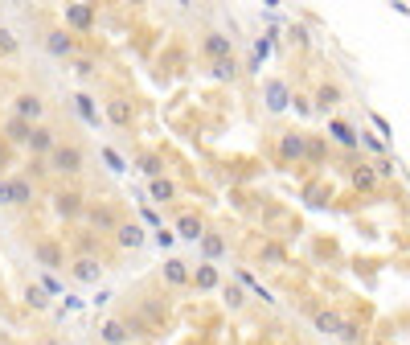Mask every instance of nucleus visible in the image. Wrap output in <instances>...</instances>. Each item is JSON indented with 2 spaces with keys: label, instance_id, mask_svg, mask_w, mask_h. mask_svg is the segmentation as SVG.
<instances>
[{
  "label": "nucleus",
  "instance_id": "2",
  "mask_svg": "<svg viewBox=\"0 0 410 345\" xmlns=\"http://www.w3.org/2000/svg\"><path fill=\"white\" fill-rule=\"evenodd\" d=\"M12 115L37 128V123H41V115H45V99H41L37 91H21V95L12 99Z\"/></svg>",
  "mask_w": 410,
  "mask_h": 345
},
{
  "label": "nucleus",
  "instance_id": "18",
  "mask_svg": "<svg viewBox=\"0 0 410 345\" xmlns=\"http://www.w3.org/2000/svg\"><path fill=\"white\" fill-rule=\"evenodd\" d=\"M378 181H382V177H378V169H374V165H357V169H353V189L374 193V189H378Z\"/></svg>",
  "mask_w": 410,
  "mask_h": 345
},
{
  "label": "nucleus",
  "instance_id": "21",
  "mask_svg": "<svg viewBox=\"0 0 410 345\" xmlns=\"http://www.w3.org/2000/svg\"><path fill=\"white\" fill-rule=\"evenodd\" d=\"M107 119H111L115 128H127V123H131V103H127V99H111V103H107Z\"/></svg>",
  "mask_w": 410,
  "mask_h": 345
},
{
  "label": "nucleus",
  "instance_id": "4",
  "mask_svg": "<svg viewBox=\"0 0 410 345\" xmlns=\"http://www.w3.org/2000/svg\"><path fill=\"white\" fill-rule=\"evenodd\" d=\"M33 259H37L45 272L66 267V251H62V243H57V239H37V243H33Z\"/></svg>",
  "mask_w": 410,
  "mask_h": 345
},
{
  "label": "nucleus",
  "instance_id": "10",
  "mask_svg": "<svg viewBox=\"0 0 410 345\" xmlns=\"http://www.w3.org/2000/svg\"><path fill=\"white\" fill-rule=\"evenodd\" d=\"M45 49H49L53 58H74L78 41H74V33H70V29H49V33H45Z\"/></svg>",
  "mask_w": 410,
  "mask_h": 345
},
{
  "label": "nucleus",
  "instance_id": "30",
  "mask_svg": "<svg viewBox=\"0 0 410 345\" xmlns=\"http://www.w3.org/2000/svg\"><path fill=\"white\" fill-rule=\"evenodd\" d=\"M140 165H144V173H148V177H164V173H160V156L144 152V156H140Z\"/></svg>",
  "mask_w": 410,
  "mask_h": 345
},
{
  "label": "nucleus",
  "instance_id": "12",
  "mask_svg": "<svg viewBox=\"0 0 410 345\" xmlns=\"http://www.w3.org/2000/svg\"><path fill=\"white\" fill-rule=\"evenodd\" d=\"M144 239H148V235H144L140 222H119V226H115V243H119L123 251H140Z\"/></svg>",
  "mask_w": 410,
  "mask_h": 345
},
{
  "label": "nucleus",
  "instance_id": "35",
  "mask_svg": "<svg viewBox=\"0 0 410 345\" xmlns=\"http://www.w3.org/2000/svg\"><path fill=\"white\" fill-rule=\"evenodd\" d=\"M74 70H78L82 78H90V74H94V62H90V58H78V62H74Z\"/></svg>",
  "mask_w": 410,
  "mask_h": 345
},
{
  "label": "nucleus",
  "instance_id": "40",
  "mask_svg": "<svg viewBox=\"0 0 410 345\" xmlns=\"http://www.w3.org/2000/svg\"><path fill=\"white\" fill-rule=\"evenodd\" d=\"M4 169H8V144L0 140V173H4Z\"/></svg>",
  "mask_w": 410,
  "mask_h": 345
},
{
  "label": "nucleus",
  "instance_id": "33",
  "mask_svg": "<svg viewBox=\"0 0 410 345\" xmlns=\"http://www.w3.org/2000/svg\"><path fill=\"white\" fill-rule=\"evenodd\" d=\"M214 74H218V78H234V74H238L234 58H226V62H214Z\"/></svg>",
  "mask_w": 410,
  "mask_h": 345
},
{
  "label": "nucleus",
  "instance_id": "14",
  "mask_svg": "<svg viewBox=\"0 0 410 345\" xmlns=\"http://www.w3.org/2000/svg\"><path fill=\"white\" fill-rule=\"evenodd\" d=\"M201 235H205V222L193 214V210H185L181 218H177V239H189V243H201Z\"/></svg>",
  "mask_w": 410,
  "mask_h": 345
},
{
  "label": "nucleus",
  "instance_id": "8",
  "mask_svg": "<svg viewBox=\"0 0 410 345\" xmlns=\"http://www.w3.org/2000/svg\"><path fill=\"white\" fill-rule=\"evenodd\" d=\"M341 99H345V91H341L333 78H324V82L316 86V95H312V107L329 115V111H337V107H341Z\"/></svg>",
  "mask_w": 410,
  "mask_h": 345
},
{
  "label": "nucleus",
  "instance_id": "39",
  "mask_svg": "<svg viewBox=\"0 0 410 345\" xmlns=\"http://www.w3.org/2000/svg\"><path fill=\"white\" fill-rule=\"evenodd\" d=\"M172 239H177V235H168V230H164V226H160V230H156V243H160V247H168V243H172Z\"/></svg>",
  "mask_w": 410,
  "mask_h": 345
},
{
  "label": "nucleus",
  "instance_id": "23",
  "mask_svg": "<svg viewBox=\"0 0 410 345\" xmlns=\"http://www.w3.org/2000/svg\"><path fill=\"white\" fill-rule=\"evenodd\" d=\"M164 280L181 288V284H189V280H193V272H189V263H185V259H168V263H164Z\"/></svg>",
  "mask_w": 410,
  "mask_h": 345
},
{
  "label": "nucleus",
  "instance_id": "26",
  "mask_svg": "<svg viewBox=\"0 0 410 345\" xmlns=\"http://www.w3.org/2000/svg\"><path fill=\"white\" fill-rule=\"evenodd\" d=\"M341 325H345V317H341V313H333V309L316 313V329H320V333H341Z\"/></svg>",
  "mask_w": 410,
  "mask_h": 345
},
{
  "label": "nucleus",
  "instance_id": "38",
  "mask_svg": "<svg viewBox=\"0 0 410 345\" xmlns=\"http://www.w3.org/2000/svg\"><path fill=\"white\" fill-rule=\"evenodd\" d=\"M0 206H12V189H8V181H0Z\"/></svg>",
  "mask_w": 410,
  "mask_h": 345
},
{
  "label": "nucleus",
  "instance_id": "28",
  "mask_svg": "<svg viewBox=\"0 0 410 345\" xmlns=\"http://www.w3.org/2000/svg\"><path fill=\"white\" fill-rule=\"evenodd\" d=\"M357 144H366V148H370V152H378V156H386V152H390V148H386V140H378V136H370V132H361V136H357Z\"/></svg>",
  "mask_w": 410,
  "mask_h": 345
},
{
  "label": "nucleus",
  "instance_id": "17",
  "mask_svg": "<svg viewBox=\"0 0 410 345\" xmlns=\"http://www.w3.org/2000/svg\"><path fill=\"white\" fill-rule=\"evenodd\" d=\"M99 337H103V345H127L131 342V325L127 321H103Z\"/></svg>",
  "mask_w": 410,
  "mask_h": 345
},
{
  "label": "nucleus",
  "instance_id": "3",
  "mask_svg": "<svg viewBox=\"0 0 410 345\" xmlns=\"http://www.w3.org/2000/svg\"><path fill=\"white\" fill-rule=\"evenodd\" d=\"M53 214H57V218H66V222L82 218V214H86L82 193H78V189H57V193H53Z\"/></svg>",
  "mask_w": 410,
  "mask_h": 345
},
{
  "label": "nucleus",
  "instance_id": "19",
  "mask_svg": "<svg viewBox=\"0 0 410 345\" xmlns=\"http://www.w3.org/2000/svg\"><path fill=\"white\" fill-rule=\"evenodd\" d=\"M329 136H333L341 148H357V132H353L345 119H329Z\"/></svg>",
  "mask_w": 410,
  "mask_h": 345
},
{
  "label": "nucleus",
  "instance_id": "7",
  "mask_svg": "<svg viewBox=\"0 0 410 345\" xmlns=\"http://www.w3.org/2000/svg\"><path fill=\"white\" fill-rule=\"evenodd\" d=\"M70 280H74V284H99V280H103V263H99L94 255H74Z\"/></svg>",
  "mask_w": 410,
  "mask_h": 345
},
{
  "label": "nucleus",
  "instance_id": "22",
  "mask_svg": "<svg viewBox=\"0 0 410 345\" xmlns=\"http://www.w3.org/2000/svg\"><path fill=\"white\" fill-rule=\"evenodd\" d=\"M148 193H152V202H160V206H164V202H172V198H177V185H172L168 177H152V181H148Z\"/></svg>",
  "mask_w": 410,
  "mask_h": 345
},
{
  "label": "nucleus",
  "instance_id": "13",
  "mask_svg": "<svg viewBox=\"0 0 410 345\" xmlns=\"http://www.w3.org/2000/svg\"><path fill=\"white\" fill-rule=\"evenodd\" d=\"M0 136H4V144H29V136H33V123H25V119L8 115V119H4V128H0Z\"/></svg>",
  "mask_w": 410,
  "mask_h": 345
},
{
  "label": "nucleus",
  "instance_id": "6",
  "mask_svg": "<svg viewBox=\"0 0 410 345\" xmlns=\"http://www.w3.org/2000/svg\"><path fill=\"white\" fill-rule=\"evenodd\" d=\"M279 156H283L287 165L308 160V136H304V132H283V136H279Z\"/></svg>",
  "mask_w": 410,
  "mask_h": 345
},
{
  "label": "nucleus",
  "instance_id": "1",
  "mask_svg": "<svg viewBox=\"0 0 410 345\" xmlns=\"http://www.w3.org/2000/svg\"><path fill=\"white\" fill-rule=\"evenodd\" d=\"M45 165H49V173L78 177V173H82V165H86V152H82L78 144H62V140H57V148L45 156Z\"/></svg>",
  "mask_w": 410,
  "mask_h": 345
},
{
  "label": "nucleus",
  "instance_id": "27",
  "mask_svg": "<svg viewBox=\"0 0 410 345\" xmlns=\"http://www.w3.org/2000/svg\"><path fill=\"white\" fill-rule=\"evenodd\" d=\"M25 300H29V309H49V292H45V288H37V284H29V288H25Z\"/></svg>",
  "mask_w": 410,
  "mask_h": 345
},
{
  "label": "nucleus",
  "instance_id": "37",
  "mask_svg": "<svg viewBox=\"0 0 410 345\" xmlns=\"http://www.w3.org/2000/svg\"><path fill=\"white\" fill-rule=\"evenodd\" d=\"M263 259H267V263H279V259H283V251H279V247H263Z\"/></svg>",
  "mask_w": 410,
  "mask_h": 345
},
{
  "label": "nucleus",
  "instance_id": "11",
  "mask_svg": "<svg viewBox=\"0 0 410 345\" xmlns=\"http://www.w3.org/2000/svg\"><path fill=\"white\" fill-rule=\"evenodd\" d=\"M201 49H205V58H214V62H226V58H234V41H230L226 33H205Z\"/></svg>",
  "mask_w": 410,
  "mask_h": 345
},
{
  "label": "nucleus",
  "instance_id": "9",
  "mask_svg": "<svg viewBox=\"0 0 410 345\" xmlns=\"http://www.w3.org/2000/svg\"><path fill=\"white\" fill-rule=\"evenodd\" d=\"M29 152H33V160H41V156H49L53 148H57V132L53 128H45V123H37L33 128V136H29V144H25Z\"/></svg>",
  "mask_w": 410,
  "mask_h": 345
},
{
  "label": "nucleus",
  "instance_id": "31",
  "mask_svg": "<svg viewBox=\"0 0 410 345\" xmlns=\"http://www.w3.org/2000/svg\"><path fill=\"white\" fill-rule=\"evenodd\" d=\"M222 292H226V300H230V309H242V305H246V296H242V288H238V284H226Z\"/></svg>",
  "mask_w": 410,
  "mask_h": 345
},
{
  "label": "nucleus",
  "instance_id": "5",
  "mask_svg": "<svg viewBox=\"0 0 410 345\" xmlns=\"http://www.w3.org/2000/svg\"><path fill=\"white\" fill-rule=\"evenodd\" d=\"M263 103H267V111H287L292 107V86L283 78H263Z\"/></svg>",
  "mask_w": 410,
  "mask_h": 345
},
{
  "label": "nucleus",
  "instance_id": "29",
  "mask_svg": "<svg viewBox=\"0 0 410 345\" xmlns=\"http://www.w3.org/2000/svg\"><path fill=\"white\" fill-rule=\"evenodd\" d=\"M16 49H21V41H16L8 29H0V58H12Z\"/></svg>",
  "mask_w": 410,
  "mask_h": 345
},
{
  "label": "nucleus",
  "instance_id": "16",
  "mask_svg": "<svg viewBox=\"0 0 410 345\" xmlns=\"http://www.w3.org/2000/svg\"><path fill=\"white\" fill-rule=\"evenodd\" d=\"M86 218H90V226H94V230H103V235H115V226L123 222V218H119V214H115L111 206H99V210H86Z\"/></svg>",
  "mask_w": 410,
  "mask_h": 345
},
{
  "label": "nucleus",
  "instance_id": "32",
  "mask_svg": "<svg viewBox=\"0 0 410 345\" xmlns=\"http://www.w3.org/2000/svg\"><path fill=\"white\" fill-rule=\"evenodd\" d=\"M337 337H341V342H349V345H357V342H361V329H357V325H353V321H345V325H341V333H337Z\"/></svg>",
  "mask_w": 410,
  "mask_h": 345
},
{
  "label": "nucleus",
  "instance_id": "20",
  "mask_svg": "<svg viewBox=\"0 0 410 345\" xmlns=\"http://www.w3.org/2000/svg\"><path fill=\"white\" fill-rule=\"evenodd\" d=\"M189 284H197L201 292H214V288L222 284V276H218V267H214V263H201V267L193 272V280H189Z\"/></svg>",
  "mask_w": 410,
  "mask_h": 345
},
{
  "label": "nucleus",
  "instance_id": "36",
  "mask_svg": "<svg viewBox=\"0 0 410 345\" xmlns=\"http://www.w3.org/2000/svg\"><path fill=\"white\" fill-rule=\"evenodd\" d=\"M324 156V144L320 140H308V160H320Z\"/></svg>",
  "mask_w": 410,
  "mask_h": 345
},
{
  "label": "nucleus",
  "instance_id": "15",
  "mask_svg": "<svg viewBox=\"0 0 410 345\" xmlns=\"http://www.w3.org/2000/svg\"><path fill=\"white\" fill-rule=\"evenodd\" d=\"M94 25V4H66V29H90Z\"/></svg>",
  "mask_w": 410,
  "mask_h": 345
},
{
  "label": "nucleus",
  "instance_id": "34",
  "mask_svg": "<svg viewBox=\"0 0 410 345\" xmlns=\"http://www.w3.org/2000/svg\"><path fill=\"white\" fill-rule=\"evenodd\" d=\"M292 107H296L300 115H312V111H316V107H312V99H308V95H296V91H292Z\"/></svg>",
  "mask_w": 410,
  "mask_h": 345
},
{
  "label": "nucleus",
  "instance_id": "25",
  "mask_svg": "<svg viewBox=\"0 0 410 345\" xmlns=\"http://www.w3.org/2000/svg\"><path fill=\"white\" fill-rule=\"evenodd\" d=\"M201 255L205 259H222L226 255V239L222 235H201Z\"/></svg>",
  "mask_w": 410,
  "mask_h": 345
},
{
  "label": "nucleus",
  "instance_id": "24",
  "mask_svg": "<svg viewBox=\"0 0 410 345\" xmlns=\"http://www.w3.org/2000/svg\"><path fill=\"white\" fill-rule=\"evenodd\" d=\"M8 189H12V206H29L33 202V181L29 177H12Z\"/></svg>",
  "mask_w": 410,
  "mask_h": 345
}]
</instances>
